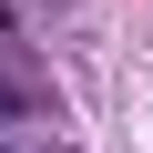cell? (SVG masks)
I'll use <instances>...</instances> for the list:
<instances>
[{"label":"cell","mask_w":153,"mask_h":153,"mask_svg":"<svg viewBox=\"0 0 153 153\" xmlns=\"http://www.w3.org/2000/svg\"><path fill=\"white\" fill-rule=\"evenodd\" d=\"M21 112H31V92H21V82H0V123H21Z\"/></svg>","instance_id":"obj_1"}]
</instances>
